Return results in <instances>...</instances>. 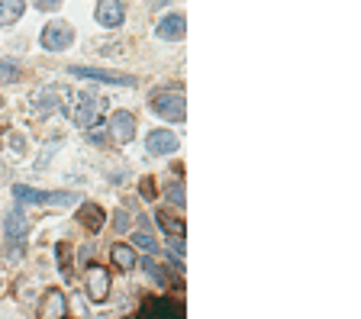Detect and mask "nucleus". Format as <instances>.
Returning <instances> with one entry per match:
<instances>
[{
    "instance_id": "nucleus-12",
    "label": "nucleus",
    "mask_w": 361,
    "mask_h": 319,
    "mask_svg": "<svg viewBox=\"0 0 361 319\" xmlns=\"http://www.w3.org/2000/svg\"><path fill=\"white\" fill-rule=\"evenodd\" d=\"M146 149L148 155H171V152H177V139L171 129H152L146 139Z\"/></svg>"
},
{
    "instance_id": "nucleus-16",
    "label": "nucleus",
    "mask_w": 361,
    "mask_h": 319,
    "mask_svg": "<svg viewBox=\"0 0 361 319\" xmlns=\"http://www.w3.org/2000/svg\"><path fill=\"white\" fill-rule=\"evenodd\" d=\"M158 216V223H161V229H165L168 235H177V239H184V223L177 219V216H171L168 210H161V213H155Z\"/></svg>"
},
{
    "instance_id": "nucleus-22",
    "label": "nucleus",
    "mask_w": 361,
    "mask_h": 319,
    "mask_svg": "<svg viewBox=\"0 0 361 319\" xmlns=\"http://www.w3.org/2000/svg\"><path fill=\"white\" fill-rule=\"evenodd\" d=\"M139 194L146 200H155V178H142L139 181Z\"/></svg>"
},
{
    "instance_id": "nucleus-23",
    "label": "nucleus",
    "mask_w": 361,
    "mask_h": 319,
    "mask_svg": "<svg viewBox=\"0 0 361 319\" xmlns=\"http://www.w3.org/2000/svg\"><path fill=\"white\" fill-rule=\"evenodd\" d=\"M168 197L175 200L177 207H184V184L177 181V184H171V190H168Z\"/></svg>"
},
{
    "instance_id": "nucleus-7",
    "label": "nucleus",
    "mask_w": 361,
    "mask_h": 319,
    "mask_svg": "<svg viewBox=\"0 0 361 319\" xmlns=\"http://www.w3.org/2000/svg\"><path fill=\"white\" fill-rule=\"evenodd\" d=\"M74 78H87V81H103V84H123V87H136L132 75H120V71H107V68H71Z\"/></svg>"
},
{
    "instance_id": "nucleus-4",
    "label": "nucleus",
    "mask_w": 361,
    "mask_h": 319,
    "mask_svg": "<svg viewBox=\"0 0 361 319\" xmlns=\"http://www.w3.org/2000/svg\"><path fill=\"white\" fill-rule=\"evenodd\" d=\"M71 42H74V29L68 23H62V19H55V23H49L42 29V48H49V52H65Z\"/></svg>"
},
{
    "instance_id": "nucleus-20",
    "label": "nucleus",
    "mask_w": 361,
    "mask_h": 319,
    "mask_svg": "<svg viewBox=\"0 0 361 319\" xmlns=\"http://www.w3.org/2000/svg\"><path fill=\"white\" fill-rule=\"evenodd\" d=\"M19 78V65L17 62H0V81L10 84V81H17Z\"/></svg>"
},
{
    "instance_id": "nucleus-18",
    "label": "nucleus",
    "mask_w": 361,
    "mask_h": 319,
    "mask_svg": "<svg viewBox=\"0 0 361 319\" xmlns=\"http://www.w3.org/2000/svg\"><path fill=\"white\" fill-rule=\"evenodd\" d=\"M26 229H29V223L23 219V213H10V216H7V233H10V239H17V235H26Z\"/></svg>"
},
{
    "instance_id": "nucleus-25",
    "label": "nucleus",
    "mask_w": 361,
    "mask_h": 319,
    "mask_svg": "<svg viewBox=\"0 0 361 319\" xmlns=\"http://www.w3.org/2000/svg\"><path fill=\"white\" fill-rule=\"evenodd\" d=\"M87 139L97 145V142H103V132H100V129H91V132H87Z\"/></svg>"
},
{
    "instance_id": "nucleus-14",
    "label": "nucleus",
    "mask_w": 361,
    "mask_h": 319,
    "mask_svg": "<svg viewBox=\"0 0 361 319\" xmlns=\"http://www.w3.org/2000/svg\"><path fill=\"white\" fill-rule=\"evenodd\" d=\"M26 10V0H0V26H13Z\"/></svg>"
},
{
    "instance_id": "nucleus-21",
    "label": "nucleus",
    "mask_w": 361,
    "mask_h": 319,
    "mask_svg": "<svg viewBox=\"0 0 361 319\" xmlns=\"http://www.w3.org/2000/svg\"><path fill=\"white\" fill-rule=\"evenodd\" d=\"M113 226H116V233H126V229H132V216L126 213V210H120L116 219H113Z\"/></svg>"
},
{
    "instance_id": "nucleus-3",
    "label": "nucleus",
    "mask_w": 361,
    "mask_h": 319,
    "mask_svg": "<svg viewBox=\"0 0 361 319\" xmlns=\"http://www.w3.org/2000/svg\"><path fill=\"white\" fill-rule=\"evenodd\" d=\"M136 319H184V303L171 297H148L139 307Z\"/></svg>"
},
{
    "instance_id": "nucleus-24",
    "label": "nucleus",
    "mask_w": 361,
    "mask_h": 319,
    "mask_svg": "<svg viewBox=\"0 0 361 319\" xmlns=\"http://www.w3.org/2000/svg\"><path fill=\"white\" fill-rule=\"evenodd\" d=\"M33 3H36V7L46 13V10H58V3H62V0H33Z\"/></svg>"
},
{
    "instance_id": "nucleus-11",
    "label": "nucleus",
    "mask_w": 361,
    "mask_h": 319,
    "mask_svg": "<svg viewBox=\"0 0 361 319\" xmlns=\"http://www.w3.org/2000/svg\"><path fill=\"white\" fill-rule=\"evenodd\" d=\"M110 136L116 142H130L136 139V116L130 110H120L110 116Z\"/></svg>"
},
{
    "instance_id": "nucleus-15",
    "label": "nucleus",
    "mask_w": 361,
    "mask_h": 319,
    "mask_svg": "<svg viewBox=\"0 0 361 319\" xmlns=\"http://www.w3.org/2000/svg\"><path fill=\"white\" fill-rule=\"evenodd\" d=\"M110 258H113V264H116L120 271H130V268H136V252H132L130 245H113Z\"/></svg>"
},
{
    "instance_id": "nucleus-10",
    "label": "nucleus",
    "mask_w": 361,
    "mask_h": 319,
    "mask_svg": "<svg viewBox=\"0 0 361 319\" xmlns=\"http://www.w3.org/2000/svg\"><path fill=\"white\" fill-rule=\"evenodd\" d=\"M123 19H126V10H123L120 0H97V23L107 29H116L123 26Z\"/></svg>"
},
{
    "instance_id": "nucleus-5",
    "label": "nucleus",
    "mask_w": 361,
    "mask_h": 319,
    "mask_svg": "<svg viewBox=\"0 0 361 319\" xmlns=\"http://www.w3.org/2000/svg\"><path fill=\"white\" fill-rule=\"evenodd\" d=\"M100 110H103V100L94 91H81L78 94V107H74V122L78 126H91V122L100 120Z\"/></svg>"
},
{
    "instance_id": "nucleus-6",
    "label": "nucleus",
    "mask_w": 361,
    "mask_h": 319,
    "mask_svg": "<svg viewBox=\"0 0 361 319\" xmlns=\"http://www.w3.org/2000/svg\"><path fill=\"white\" fill-rule=\"evenodd\" d=\"M84 291H87V297L97 303L107 300V297H110V271L100 268V264H94L91 271H87V277H84Z\"/></svg>"
},
{
    "instance_id": "nucleus-9",
    "label": "nucleus",
    "mask_w": 361,
    "mask_h": 319,
    "mask_svg": "<svg viewBox=\"0 0 361 319\" xmlns=\"http://www.w3.org/2000/svg\"><path fill=\"white\" fill-rule=\"evenodd\" d=\"M155 36L165 39V42H181V39L187 36V19L181 17V13H171V17H165L155 26Z\"/></svg>"
},
{
    "instance_id": "nucleus-17",
    "label": "nucleus",
    "mask_w": 361,
    "mask_h": 319,
    "mask_svg": "<svg viewBox=\"0 0 361 319\" xmlns=\"http://www.w3.org/2000/svg\"><path fill=\"white\" fill-rule=\"evenodd\" d=\"M58 271L65 281H71V245L68 242H58Z\"/></svg>"
},
{
    "instance_id": "nucleus-2",
    "label": "nucleus",
    "mask_w": 361,
    "mask_h": 319,
    "mask_svg": "<svg viewBox=\"0 0 361 319\" xmlns=\"http://www.w3.org/2000/svg\"><path fill=\"white\" fill-rule=\"evenodd\" d=\"M152 110H155L161 120L184 122V116H187L184 91H161V94H155L152 97Z\"/></svg>"
},
{
    "instance_id": "nucleus-1",
    "label": "nucleus",
    "mask_w": 361,
    "mask_h": 319,
    "mask_svg": "<svg viewBox=\"0 0 361 319\" xmlns=\"http://www.w3.org/2000/svg\"><path fill=\"white\" fill-rule=\"evenodd\" d=\"M13 197H17V203H42V207H68L78 200L74 190H36L26 188V184H17Z\"/></svg>"
},
{
    "instance_id": "nucleus-8",
    "label": "nucleus",
    "mask_w": 361,
    "mask_h": 319,
    "mask_svg": "<svg viewBox=\"0 0 361 319\" xmlns=\"http://www.w3.org/2000/svg\"><path fill=\"white\" fill-rule=\"evenodd\" d=\"M39 319H68V300L65 291L58 287H49L42 303H39Z\"/></svg>"
},
{
    "instance_id": "nucleus-13",
    "label": "nucleus",
    "mask_w": 361,
    "mask_h": 319,
    "mask_svg": "<svg viewBox=\"0 0 361 319\" xmlns=\"http://www.w3.org/2000/svg\"><path fill=\"white\" fill-rule=\"evenodd\" d=\"M78 223H81L84 229H91V233H100L103 223H107V213H103V207H97V203H81Z\"/></svg>"
},
{
    "instance_id": "nucleus-19",
    "label": "nucleus",
    "mask_w": 361,
    "mask_h": 319,
    "mask_svg": "<svg viewBox=\"0 0 361 319\" xmlns=\"http://www.w3.org/2000/svg\"><path fill=\"white\" fill-rule=\"evenodd\" d=\"M132 245H136V248H142V252H158V245H155V239H152V235L148 233H136L132 235Z\"/></svg>"
}]
</instances>
